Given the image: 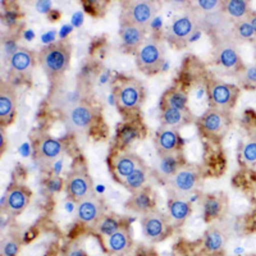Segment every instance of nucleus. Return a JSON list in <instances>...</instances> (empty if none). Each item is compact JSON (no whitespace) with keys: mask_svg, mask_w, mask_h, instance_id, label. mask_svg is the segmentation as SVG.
<instances>
[{"mask_svg":"<svg viewBox=\"0 0 256 256\" xmlns=\"http://www.w3.org/2000/svg\"><path fill=\"white\" fill-rule=\"evenodd\" d=\"M196 6L200 9V13L216 12L222 9V0H198Z\"/></svg>","mask_w":256,"mask_h":256,"instance_id":"c9c22d12","label":"nucleus"},{"mask_svg":"<svg viewBox=\"0 0 256 256\" xmlns=\"http://www.w3.org/2000/svg\"><path fill=\"white\" fill-rule=\"evenodd\" d=\"M116 108L123 114H134L141 109L145 102V88L138 80L126 78L114 88Z\"/></svg>","mask_w":256,"mask_h":256,"instance_id":"7ed1b4c3","label":"nucleus"},{"mask_svg":"<svg viewBox=\"0 0 256 256\" xmlns=\"http://www.w3.org/2000/svg\"><path fill=\"white\" fill-rule=\"evenodd\" d=\"M226 204H227L226 196L220 192H212V194L205 195L202 198L204 220L206 223H210V222L220 218L224 209H226Z\"/></svg>","mask_w":256,"mask_h":256,"instance_id":"393cba45","label":"nucleus"},{"mask_svg":"<svg viewBox=\"0 0 256 256\" xmlns=\"http://www.w3.org/2000/svg\"><path fill=\"white\" fill-rule=\"evenodd\" d=\"M241 160L246 166L256 163V138H251L250 141L244 144L241 152Z\"/></svg>","mask_w":256,"mask_h":256,"instance_id":"f704fd0d","label":"nucleus"},{"mask_svg":"<svg viewBox=\"0 0 256 256\" xmlns=\"http://www.w3.org/2000/svg\"><path fill=\"white\" fill-rule=\"evenodd\" d=\"M158 156L159 159H158L156 164V173L166 182L184 164L180 152H174V154L158 155Z\"/></svg>","mask_w":256,"mask_h":256,"instance_id":"bb28decb","label":"nucleus"},{"mask_svg":"<svg viewBox=\"0 0 256 256\" xmlns=\"http://www.w3.org/2000/svg\"><path fill=\"white\" fill-rule=\"evenodd\" d=\"M36 64L35 52L27 48H16L8 58L9 72L20 77H27L31 74Z\"/></svg>","mask_w":256,"mask_h":256,"instance_id":"f3484780","label":"nucleus"},{"mask_svg":"<svg viewBox=\"0 0 256 256\" xmlns=\"http://www.w3.org/2000/svg\"><path fill=\"white\" fill-rule=\"evenodd\" d=\"M105 216V208L102 198L92 194L88 198H84L76 205V218L84 226L94 227Z\"/></svg>","mask_w":256,"mask_h":256,"instance_id":"2eb2a0df","label":"nucleus"},{"mask_svg":"<svg viewBox=\"0 0 256 256\" xmlns=\"http://www.w3.org/2000/svg\"><path fill=\"white\" fill-rule=\"evenodd\" d=\"M148 180V166H142L138 169H136L134 173L128 176L122 182V184L124 186V188L127 191H130L131 194L140 191V190L145 188V184Z\"/></svg>","mask_w":256,"mask_h":256,"instance_id":"c756f323","label":"nucleus"},{"mask_svg":"<svg viewBox=\"0 0 256 256\" xmlns=\"http://www.w3.org/2000/svg\"><path fill=\"white\" fill-rule=\"evenodd\" d=\"M173 226L169 220L168 216L163 214L159 210L154 209L152 212H148L141 218V230L146 240L152 242L163 241L168 237L172 230Z\"/></svg>","mask_w":256,"mask_h":256,"instance_id":"f8f14e48","label":"nucleus"},{"mask_svg":"<svg viewBox=\"0 0 256 256\" xmlns=\"http://www.w3.org/2000/svg\"><path fill=\"white\" fill-rule=\"evenodd\" d=\"M126 209L140 216H145L152 212L155 209V198L152 190L145 187L140 191L131 194L130 198L126 201Z\"/></svg>","mask_w":256,"mask_h":256,"instance_id":"4be33fe9","label":"nucleus"},{"mask_svg":"<svg viewBox=\"0 0 256 256\" xmlns=\"http://www.w3.org/2000/svg\"><path fill=\"white\" fill-rule=\"evenodd\" d=\"M31 191L28 187L20 184H12L6 188L4 195L3 210L10 216H20L30 204Z\"/></svg>","mask_w":256,"mask_h":256,"instance_id":"dca6fc26","label":"nucleus"},{"mask_svg":"<svg viewBox=\"0 0 256 256\" xmlns=\"http://www.w3.org/2000/svg\"><path fill=\"white\" fill-rule=\"evenodd\" d=\"M198 30H200V14L195 12L184 13L176 18L168 27L166 40L177 49H182Z\"/></svg>","mask_w":256,"mask_h":256,"instance_id":"423d86ee","label":"nucleus"},{"mask_svg":"<svg viewBox=\"0 0 256 256\" xmlns=\"http://www.w3.org/2000/svg\"><path fill=\"white\" fill-rule=\"evenodd\" d=\"M31 148L34 159L42 168H49L58 158L62 156L64 150L62 141L48 134H41L34 137Z\"/></svg>","mask_w":256,"mask_h":256,"instance_id":"0eeeda50","label":"nucleus"},{"mask_svg":"<svg viewBox=\"0 0 256 256\" xmlns=\"http://www.w3.org/2000/svg\"><path fill=\"white\" fill-rule=\"evenodd\" d=\"M64 188L68 198L76 204L95 194L92 178L84 166H76L68 173L67 180L64 182Z\"/></svg>","mask_w":256,"mask_h":256,"instance_id":"9d476101","label":"nucleus"},{"mask_svg":"<svg viewBox=\"0 0 256 256\" xmlns=\"http://www.w3.org/2000/svg\"><path fill=\"white\" fill-rule=\"evenodd\" d=\"M98 118V110L88 99L68 105L62 110V120L67 131L73 134H81L90 131Z\"/></svg>","mask_w":256,"mask_h":256,"instance_id":"f03ea898","label":"nucleus"},{"mask_svg":"<svg viewBox=\"0 0 256 256\" xmlns=\"http://www.w3.org/2000/svg\"><path fill=\"white\" fill-rule=\"evenodd\" d=\"M17 109V94L10 82L2 81L0 84V124H10L16 116Z\"/></svg>","mask_w":256,"mask_h":256,"instance_id":"a211bd4d","label":"nucleus"},{"mask_svg":"<svg viewBox=\"0 0 256 256\" xmlns=\"http://www.w3.org/2000/svg\"><path fill=\"white\" fill-rule=\"evenodd\" d=\"M180 138L177 130L160 126L155 134V148H156L158 155L174 154L180 152Z\"/></svg>","mask_w":256,"mask_h":256,"instance_id":"aec40b11","label":"nucleus"},{"mask_svg":"<svg viewBox=\"0 0 256 256\" xmlns=\"http://www.w3.org/2000/svg\"><path fill=\"white\" fill-rule=\"evenodd\" d=\"M142 166H145L144 160L138 155L134 154V152H118V154L114 155L113 160H112L113 173L120 184L131 173H134L136 169H138Z\"/></svg>","mask_w":256,"mask_h":256,"instance_id":"6ab92c4d","label":"nucleus"},{"mask_svg":"<svg viewBox=\"0 0 256 256\" xmlns=\"http://www.w3.org/2000/svg\"><path fill=\"white\" fill-rule=\"evenodd\" d=\"M137 136H138V131H137L136 128H134L132 126H128V127H126L124 130L120 132L118 140H120L123 145H126V144H130L131 141H134Z\"/></svg>","mask_w":256,"mask_h":256,"instance_id":"e433bc0d","label":"nucleus"},{"mask_svg":"<svg viewBox=\"0 0 256 256\" xmlns=\"http://www.w3.org/2000/svg\"><path fill=\"white\" fill-rule=\"evenodd\" d=\"M158 12V6L152 0H131L124 2L122 6L120 22L132 24L148 28Z\"/></svg>","mask_w":256,"mask_h":256,"instance_id":"6e6552de","label":"nucleus"},{"mask_svg":"<svg viewBox=\"0 0 256 256\" xmlns=\"http://www.w3.org/2000/svg\"><path fill=\"white\" fill-rule=\"evenodd\" d=\"M232 36L234 40L238 41H250L255 38V32H254L252 27H251L250 22L246 20H238L234 22L232 27Z\"/></svg>","mask_w":256,"mask_h":256,"instance_id":"473e14b6","label":"nucleus"},{"mask_svg":"<svg viewBox=\"0 0 256 256\" xmlns=\"http://www.w3.org/2000/svg\"><path fill=\"white\" fill-rule=\"evenodd\" d=\"M160 109H178L187 110V95L184 90L170 88L163 94L160 99Z\"/></svg>","mask_w":256,"mask_h":256,"instance_id":"cd10ccee","label":"nucleus"},{"mask_svg":"<svg viewBox=\"0 0 256 256\" xmlns=\"http://www.w3.org/2000/svg\"><path fill=\"white\" fill-rule=\"evenodd\" d=\"M212 42H214V52H212L214 60L218 66L228 70H242V59L232 34L212 40Z\"/></svg>","mask_w":256,"mask_h":256,"instance_id":"9b49d317","label":"nucleus"},{"mask_svg":"<svg viewBox=\"0 0 256 256\" xmlns=\"http://www.w3.org/2000/svg\"><path fill=\"white\" fill-rule=\"evenodd\" d=\"M122 224L123 223L120 222V219L116 218L114 214H105L102 220L95 226V230L98 233H100V234H102V236L109 237L116 230H120Z\"/></svg>","mask_w":256,"mask_h":256,"instance_id":"2f4dec72","label":"nucleus"},{"mask_svg":"<svg viewBox=\"0 0 256 256\" xmlns=\"http://www.w3.org/2000/svg\"><path fill=\"white\" fill-rule=\"evenodd\" d=\"M4 134H3V128L0 130V152H4Z\"/></svg>","mask_w":256,"mask_h":256,"instance_id":"a19ab883","label":"nucleus"},{"mask_svg":"<svg viewBox=\"0 0 256 256\" xmlns=\"http://www.w3.org/2000/svg\"><path fill=\"white\" fill-rule=\"evenodd\" d=\"M136 66L140 72L146 76H152L163 67L166 58V48L163 41L156 38H148L141 45V48L134 52Z\"/></svg>","mask_w":256,"mask_h":256,"instance_id":"20e7f679","label":"nucleus"},{"mask_svg":"<svg viewBox=\"0 0 256 256\" xmlns=\"http://www.w3.org/2000/svg\"><path fill=\"white\" fill-rule=\"evenodd\" d=\"M201 184L200 169L194 164L184 163L177 172L166 180L168 190L172 196L188 198Z\"/></svg>","mask_w":256,"mask_h":256,"instance_id":"39448f33","label":"nucleus"},{"mask_svg":"<svg viewBox=\"0 0 256 256\" xmlns=\"http://www.w3.org/2000/svg\"><path fill=\"white\" fill-rule=\"evenodd\" d=\"M72 48L66 41H56L38 52V63L50 82L56 84L64 77L70 66Z\"/></svg>","mask_w":256,"mask_h":256,"instance_id":"f257e3e1","label":"nucleus"},{"mask_svg":"<svg viewBox=\"0 0 256 256\" xmlns=\"http://www.w3.org/2000/svg\"><path fill=\"white\" fill-rule=\"evenodd\" d=\"M120 38L127 52H136L146 41V28L132 24L120 22Z\"/></svg>","mask_w":256,"mask_h":256,"instance_id":"412c9836","label":"nucleus"},{"mask_svg":"<svg viewBox=\"0 0 256 256\" xmlns=\"http://www.w3.org/2000/svg\"><path fill=\"white\" fill-rule=\"evenodd\" d=\"M166 209H168V218L173 227H180L192 212V206L188 198L172 195L168 198Z\"/></svg>","mask_w":256,"mask_h":256,"instance_id":"5701e85b","label":"nucleus"},{"mask_svg":"<svg viewBox=\"0 0 256 256\" xmlns=\"http://www.w3.org/2000/svg\"><path fill=\"white\" fill-rule=\"evenodd\" d=\"M66 256H88V254L84 252L78 244H72L67 248V252H66Z\"/></svg>","mask_w":256,"mask_h":256,"instance_id":"58836bf2","label":"nucleus"},{"mask_svg":"<svg viewBox=\"0 0 256 256\" xmlns=\"http://www.w3.org/2000/svg\"><path fill=\"white\" fill-rule=\"evenodd\" d=\"M232 27L233 20L222 9L216 12L200 13V30L212 38V40L230 35Z\"/></svg>","mask_w":256,"mask_h":256,"instance_id":"4468645a","label":"nucleus"},{"mask_svg":"<svg viewBox=\"0 0 256 256\" xmlns=\"http://www.w3.org/2000/svg\"><path fill=\"white\" fill-rule=\"evenodd\" d=\"M226 244H227V234L220 227L210 226L205 230L204 238H202V248L208 254H212V255L220 254L226 248Z\"/></svg>","mask_w":256,"mask_h":256,"instance_id":"a878e982","label":"nucleus"},{"mask_svg":"<svg viewBox=\"0 0 256 256\" xmlns=\"http://www.w3.org/2000/svg\"><path fill=\"white\" fill-rule=\"evenodd\" d=\"M188 116L187 110H178V109H164L160 113V123L163 127L177 128L184 124Z\"/></svg>","mask_w":256,"mask_h":256,"instance_id":"7c9ffc66","label":"nucleus"},{"mask_svg":"<svg viewBox=\"0 0 256 256\" xmlns=\"http://www.w3.org/2000/svg\"><path fill=\"white\" fill-rule=\"evenodd\" d=\"M208 99L210 108L228 112L236 105L238 98V88L234 84H227L222 80H210L208 82Z\"/></svg>","mask_w":256,"mask_h":256,"instance_id":"1a4fd4ad","label":"nucleus"},{"mask_svg":"<svg viewBox=\"0 0 256 256\" xmlns=\"http://www.w3.org/2000/svg\"><path fill=\"white\" fill-rule=\"evenodd\" d=\"M244 81L250 86H256V66L244 70Z\"/></svg>","mask_w":256,"mask_h":256,"instance_id":"4c0bfd02","label":"nucleus"},{"mask_svg":"<svg viewBox=\"0 0 256 256\" xmlns=\"http://www.w3.org/2000/svg\"><path fill=\"white\" fill-rule=\"evenodd\" d=\"M132 246V233L130 226L123 223L120 230L106 237V250L114 255L127 252Z\"/></svg>","mask_w":256,"mask_h":256,"instance_id":"b1692460","label":"nucleus"},{"mask_svg":"<svg viewBox=\"0 0 256 256\" xmlns=\"http://www.w3.org/2000/svg\"><path fill=\"white\" fill-rule=\"evenodd\" d=\"M222 10L234 22L246 20L251 9L246 0H222Z\"/></svg>","mask_w":256,"mask_h":256,"instance_id":"c85d7f7f","label":"nucleus"},{"mask_svg":"<svg viewBox=\"0 0 256 256\" xmlns=\"http://www.w3.org/2000/svg\"><path fill=\"white\" fill-rule=\"evenodd\" d=\"M22 246V241L17 234H8L2 240L0 254L2 256H17Z\"/></svg>","mask_w":256,"mask_h":256,"instance_id":"72a5a7b5","label":"nucleus"},{"mask_svg":"<svg viewBox=\"0 0 256 256\" xmlns=\"http://www.w3.org/2000/svg\"><path fill=\"white\" fill-rule=\"evenodd\" d=\"M248 20L250 22L251 27H252L254 32H255V35H256V12L255 10H251L250 14H248Z\"/></svg>","mask_w":256,"mask_h":256,"instance_id":"ea45409f","label":"nucleus"},{"mask_svg":"<svg viewBox=\"0 0 256 256\" xmlns=\"http://www.w3.org/2000/svg\"><path fill=\"white\" fill-rule=\"evenodd\" d=\"M228 116L226 112L209 108L198 120V128L201 134L210 140H219L227 131Z\"/></svg>","mask_w":256,"mask_h":256,"instance_id":"ddd939ff","label":"nucleus"}]
</instances>
